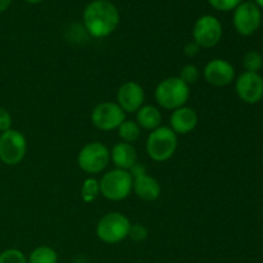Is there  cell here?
Wrapping results in <instances>:
<instances>
[{"mask_svg":"<svg viewBox=\"0 0 263 263\" xmlns=\"http://www.w3.org/2000/svg\"><path fill=\"white\" fill-rule=\"evenodd\" d=\"M82 18L85 30L95 39L107 37L120 25V12L109 0H92L85 8Z\"/></svg>","mask_w":263,"mask_h":263,"instance_id":"1","label":"cell"},{"mask_svg":"<svg viewBox=\"0 0 263 263\" xmlns=\"http://www.w3.org/2000/svg\"><path fill=\"white\" fill-rule=\"evenodd\" d=\"M154 98L159 107L167 110H175L186 105L190 98V86L179 76L167 77L157 85Z\"/></svg>","mask_w":263,"mask_h":263,"instance_id":"2","label":"cell"},{"mask_svg":"<svg viewBox=\"0 0 263 263\" xmlns=\"http://www.w3.org/2000/svg\"><path fill=\"white\" fill-rule=\"evenodd\" d=\"M177 135L170 128L163 126L151 131L145 143L146 154L154 162H166L175 154L177 149Z\"/></svg>","mask_w":263,"mask_h":263,"instance_id":"3","label":"cell"},{"mask_svg":"<svg viewBox=\"0 0 263 263\" xmlns=\"http://www.w3.org/2000/svg\"><path fill=\"white\" fill-rule=\"evenodd\" d=\"M100 194L108 200L120 202L133 192V176L126 170L115 168L105 172L99 180Z\"/></svg>","mask_w":263,"mask_h":263,"instance_id":"4","label":"cell"},{"mask_svg":"<svg viewBox=\"0 0 263 263\" xmlns=\"http://www.w3.org/2000/svg\"><path fill=\"white\" fill-rule=\"evenodd\" d=\"M131 222L120 212H109L97 223V236L105 244H118L128 238Z\"/></svg>","mask_w":263,"mask_h":263,"instance_id":"5","label":"cell"},{"mask_svg":"<svg viewBox=\"0 0 263 263\" xmlns=\"http://www.w3.org/2000/svg\"><path fill=\"white\" fill-rule=\"evenodd\" d=\"M110 162V151L99 141H91L81 148L77 156V164L84 172L97 175L104 171Z\"/></svg>","mask_w":263,"mask_h":263,"instance_id":"6","label":"cell"},{"mask_svg":"<svg viewBox=\"0 0 263 263\" xmlns=\"http://www.w3.org/2000/svg\"><path fill=\"white\" fill-rule=\"evenodd\" d=\"M27 153L26 136L18 130L5 131L0 134V161L7 166H17Z\"/></svg>","mask_w":263,"mask_h":263,"instance_id":"7","label":"cell"},{"mask_svg":"<svg viewBox=\"0 0 263 263\" xmlns=\"http://www.w3.org/2000/svg\"><path fill=\"white\" fill-rule=\"evenodd\" d=\"M222 33V25L215 15H202L198 18L193 28V41H195L199 48L210 49L220 43Z\"/></svg>","mask_w":263,"mask_h":263,"instance_id":"8","label":"cell"},{"mask_svg":"<svg viewBox=\"0 0 263 263\" xmlns=\"http://www.w3.org/2000/svg\"><path fill=\"white\" fill-rule=\"evenodd\" d=\"M90 118L98 130L113 131L126 120V113L116 102H103L95 105Z\"/></svg>","mask_w":263,"mask_h":263,"instance_id":"9","label":"cell"},{"mask_svg":"<svg viewBox=\"0 0 263 263\" xmlns=\"http://www.w3.org/2000/svg\"><path fill=\"white\" fill-rule=\"evenodd\" d=\"M262 22L261 9L253 2H243L235 8L233 23L236 32L241 36H251L259 28Z\"/></svg>","mask_w":263,"mask_h":263,"instance_id":"10","label":"cell"},{"mask_svg":"<svg viewBox=\"0 0 263 263\" xmlns=\"http://www.w3.org/2000/svg\"><path fill=\"white\" fill-rule=\"evenodd\" d=\"M128 172L133 176V192L140 199L146 202H154L158 199L162 193V187L158 180L146 174L145 167L135 163L128 170Z\"/></svg>","mask_w":263,"mask_h":263,"instance_id":"11","label":"cell"},{"mask_svg":"<svg viewBox=\"0 0 263 263\" xmlns=\"http://www.w3.org/2000/svg\"><path fill=\"white\" fill-rule=\"evenodd\" d=\"M235 90L241 102L257 104L263 99V77L259 73L243 72L235 80Z\"/></svg>","mask_w":263,"mask_h":263,"instance_id":"12","label":"cell"},{"mask_svg":"<svg viewBox=\"0 0 263 263\" xmlns=\"http://www.w3.org/2000/svg\"><path fill=\"white\" fill-rule=\"evenodd\" d=\"M203 76L210 85L223 87L235 81V68L226 59L216 58L205 64Z\"/></svg>","mask_w":263,"mask_h":263,"instance_id":"13","label":"cell"},{"mask_svg":"<svg viewBox=\"0 0 263 263\" xmlns=\"http://www.w3.org/2000/svg\"><path fill=\"white\" fill-rule=\"evenodd\" d=\"M117 104L125 113H136L145 102V91L136 81L123 82L117 90Z\"/></svg>","mask_w":263,"mask_h":263,"instance_id":"14","label":"cell"},{"mask_svg":"<svg viewBox=\"0 0 263 263\" xmlns=\"http://www.w3.org/2000/svg\"><path fill=\"white\" fill-rule=\"evenodd\" d=\"M199 118H198L197 112L193 108L184 105V107L172 110L170 116V128L176 135H187L195 130Z\"/></svg>","mask_w":263,"mask_h":263,"instance_id":"15","label":"cell"},{"mask_svg":"<svg viewBox=\"0 0 263 263\" xmlns=\"http://www.w3.org/2000/svg\"><path fill=\"white\" fill-rule=\"evenodd\" d=\"M110 161L116 168L128 171L134 164L138 163V152L133 144L120 141L115 144L110 151Z\"/></svg>","mask_w":263,"mask_h":263,"instance_id":"16","label":"cell"},{"mask_svg":"<svg viewBox=\"0 0 263 263\" xmlns=\"http://www.w3.org/2000/svg\"><path fill=\"white\" fill-rule=\"evenodd\" d=\"M162 120L163 118H162L161 110L156 105H143L136 112V123L140 126V128H144V130L153 131L156 128L161 127Z\"/></svg>","mask_w":263,"mask_h":263,"instance_id":"17","label":"cell"},{"mask_svg":"<svg viewBox=\"0 0 263 263\" xmlns=\"http://www.w3.org/2000/svg\"><path fill=\"white\" fill-rule=\"evenodd\" d=\"M118 136H120L121 141L123 143L133 144L140 138L141 128L140 126L136 123V121L133 120H125L122 123H121L120 127L117 128Z\"/></svg>","mask_w":263,"mask_h":263,"instance_id":"18","label":"cell"},{"mask_svg":"<svg viewBox=\"0 0 263 263\" xmlns=\"http://www.w3.org/2000/svg\"><path fill=\"white\" fill-rule=\"evenodd\" d=\"M28 263H57L58 254L53 248L48 246H41L33 249L27 258Z\"/></svg>","mask_w":263,"mask_h":263,"instance_id":"19","label":"cell"},{"mask_svg":"<svg viewBox=\"0 0 263 263\" xmlns=\"http://www.w3.org/2000/svg\"><path fill=\"white\" fill-rule=\"evenodd\" d=\"M81 194L82 200L85 203H92L100 195L99 180L95 177H87L81 185Z\"/></svg>","mask_w":263,"mask_h":263,"instance_id":"20","label":"cell"},{"mask_svg":"<svg viewBox=\"0 0 263 263\" xmlns=\"http://www.w3.org/2000/svg\"><path fill=\"white\" fill-rule=\"evenodd\" d=\"M243 66L246 72L258 73L259 69L263 67V57L256 50L248 51L243 58Z\"/></svg>","mask_w":263,"mask_h":263,"instance_id":"21","label":"cell"},{"mask_svg":"<svg viewBox=\"0 0 263 263\" xmlns=\"http://www.w3.org/2000/svg\"><path fill=\"white\" fill-rule=\"evenodd\" d=\"M0 263H28L27 257L22 251L15 248L5 249L0 253Z\"/></svg>","mask_w":263,"mask_h":263,"instance_id":"22","label":"cell"},{"mask_svg":"<svg viewBox=\"0 0 263 263\" xmlns=\"http://www.w3.org/2000/svg\"><path fill=\"white\" fill-rule=\"evenodd\" d=\"M199 76H200L199 68L193 63L185 64V66L180 69L179 77L185 82V84L189 85V86L192 84H195V82L199 80Z\"/></svg>","mask_w":263,"mask_h":263,"instance_id":"23","label":"cell"},{"mask_svg":"<svg viewBox=\"0 0 263 263\" xmlns=\"http://www.w3.org/2000/svg\"><path fill=\"white\" fill-rule=\"evenodd\" d=\"M128 238L135 243H141L148 238V229L141 223H134L130 228V233H128Z\"/></svg>","mask_w":263,"mask_h":263,"instance_id":"24","label":"cell"},{"mask_svg":"<svg viewBox=\"0 0 263 263\" xmlns=\"http://www.w3.org/2000/svg\"><path fill=\"white\" fill-rule=\"evenodd\" d=\"M211 7L215 9L221 10V12H229V10H234L238 7L243 0H208Z\"/></svg>","mask_w":263,"mask_h":263,"instance_id":"25","label":"cell"},{"mask_svg":"<svg viewBox=\"0 0 263 263\" xmlns=\"http://www.w3.org/2000/svg\"><path fill=\"white\" fill-rule=\"evenodd\" d=\"M12 116L8 109L0 107V134L12 128Z\"/></svg>","mask_w":263,"mask_h":263,"instance_id":"26","label":"cell"},{"mask_svg":"<svg viewBox=\"0 0 263 263\" xmlns=\"http://www.w3.org/2000/svg\"><path fill=\"white\" fill-rule=\"evenodd\" d=\"M200 48L195 41H189L186 45L184 46V54L187 57V58H193V57L197 55L199 53Z\"/></svg>","mask_w":263,"mask_h":263,"instance_id":"27","label":"cell"},{"mask_svg":"<svg viewBox=\"0 0 263 263\" xmlns=\"http://www.w3.org/2000/svg\"><path fill=\"white\" fill-rule=\"evenodd\" d=\"M12 4V0H0V13L5 12Z\"/></svg>","mask_w":263,"mask_h":263,"instance_id":"28","label":"cell"},{"mask_svg":"<svg viewBox=\"0 0 263 263\" xmlns=\"http://www.w3.org/2000/svg\"><path fill=\"white\" fill-rule=\"evenodd\" d=\"M254 4L258 8H263V0H254Z\"/></svg>","mask_w":263,"mask_h":263,"instance_id":"29","label":"cell"},{"mask_svg":"<svg viewBox=\"0 0 263 263\" xmlns=\"http://www.w3.org/2000/svg\"><path fill=\"white\" fill-rule=\"evenodd\" d=\"M25 2L30 3V4H39V3H41L43 0H25Z\"/></svg>","mask_w":263,"mask_h":263,"instance_id":"30","label":"cell"}]
</instances>
